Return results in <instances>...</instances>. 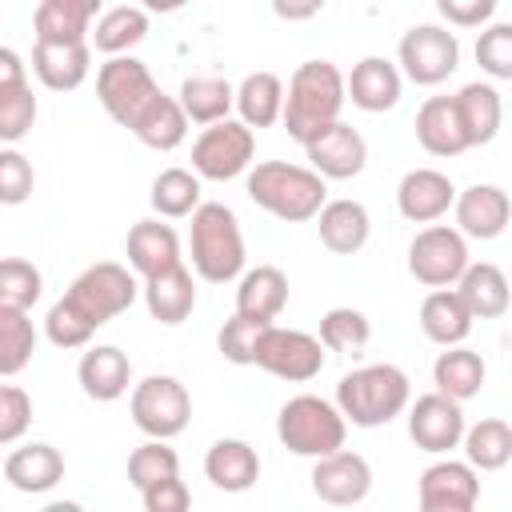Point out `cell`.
I'll return each instance as SVG.
<instances>
[{"label": "cell", "mask_w": 512, "mask_h": 512, "mask_svg": "<svg viewBox=\"0 0 512 512\" xmlns=\"http://www.w3.org/2000/svg\"><path fill=\"white\" fill-rule=\"evenodd\" d=\"M156 92H160L156 76H152L148 64L136 60V56H108V60L100 64V72H96V96H100L104 112H108L116 124H124V128L144 112V104H148Z\"/></svg>", "instance_id": "obj_8"}, {"label": "cell", "mask_w": 512, "mask_h": 512, "mask_svg": "<svg viewBox=\"0 0 512 512\" xmlns=\"http://www.w3.org/2000/svg\"><path fill=\"white\" fill-rule=\"evenodd\" d=\"M456 204V188L436 168H412L396 188V208L412 224H432Z\"/></svg>", "instance_id": "obj_19"}, {"label": "cell", "mask_w": 512, "mask_h": 512, "mask_svg": "<svg viewBox=\"0 0 512 512\" xmlns=\"http://www.w3.org/2000/svg\"><path fill=\"white\" fill-rule=\"evenodd\" d=\"M316 228H320V244L336 256H352L368 244V232H372V220H368V208L360 200H328L316 216Z\"/></svg>", "instance_id": "obj_28"}, {"label": "cell", "mask_w": 512, "mask_h": 512, "mask_svg": "<svg viewBox=\"0 0 512 512\" xmlns=\"http://www.w3.org/2000/svg\"><path fill=\"white\" fill-rule=\"evenodd\" d=\"M176 100L184 104L192 124H216L228 120V112L236 108V88L224 76H188Z\"/></svg>", "instance_id": "obj_36"}, {"label": "cell", "mask_w": 512, "mask_h": 512, "mask_svg": "<svg viewBox=\"0 0 512 512\" xmlns=\"http://www.w3.org/2000/svg\"><path fill=\"white\" fill-rule=\"evenodd\" d=\"M432 384H436V392H444V396H452L460 404L472 400L484 388V360H480V352H472L464 344H452L448 352L436 356Z\"/></svg>", "instance_id": "obj_35"}, {"label": "cell", "mask_w": 512, "mask_h": 512, "mask_svg": "<svg viewBox=\"0 0 512 512\" xmlns=\"http://www.w3.org/2000/svg\"><path fill=\"white\" fill-rule=\"evenodd\" d=\"M436 12L456 28H480L496 12V0H436Z\"/></svg>", "instance_id": "obj_51"}, {"label": "cell", "mask_w": 512, "mask_h": 512, "mask_svg": "<svg viewBox=\"0 0 512 512\" xmlns=\"http://www.w3.org/2000/svg\"><path fill=\"white\" fill-rule=\"evenodd\" d=\"M268 320H256V316H244L236 312L232 320H224L216 344L224 352L228 364H256V348H260V336H264Z\"/></svg>", "instance_id": "obj_46"}, {"label": "cell", "mask_w": 512, "mask_h": 512, "mask_svg": "<svg viewBox=\"0 0 512 512\" xmlns=\"http://www.w3.org/2000/svg\"><path fill=\"white\" fill-rule=\"evenodd\" d=\"M128 412H132V424H136L144 436L172 440V436H180V432L188 428V420H192V396H188V388H184L176 376H144V380L132 388Z\"/></svg>", "instance_id": "obj_6"}, {"label": "cell", "mask_w": 512, "mask_h": 512, "mask_svg": "<svg viewBox=\"0 0 512 512\" xmlns=\"http://www.w3.org/2000/svg\"><path fill=\"white\" fill-rule=\"evenodd\" d=\"M76 376H80V388H84L88 400L112 404V400H120V396L128 392V384H132V360H128L116 344H96V348H88V352L80 356Z\"/></svg>", "instance_id": "obj_21"}, {"label": "cell", "mask_w": 512, "mask_h": 512, "mask_svg": "<svg viewBox=\"0 0 512 512\" xmlns=\"http://www.w3.org/2000/svg\"><path fill=\"white\" fill-rule=\"evenodd\" d=\"M288 304V276L276 268V264H256L240 276V288H236V312L244 316H256V320H276Z\"/></svg>", "instance_id": "obj_30"}, {"label": "cell", "mask_w": 512, "mask_h": 512, "mask_svg": "<svg viewBox=\"0 0 512 512\" xmlns=\"http://www.w3.org/2000/svg\"><path fill=\"white\" fill-rule=\"evenodd\" d=\"M304 152H308V164H312L324 180H352V176H360V168H364V160H368L364 136H360L352 124H344V120H332L328 128H320V132L304 144Z\"/></svg>", "instance_id": "obj_15"}, {"label": "cell", "mask_w": 512, "mask_h": 512, "mask_svg": "<svg viewBox=\"0 0 512 512\" xmlns=\"http://www.w3.org/2000/svg\"><path fill=\"white\" fill-rule=\"evenodd\" d=\"M456 112H460V124L468 132V144H488L496 132H500V120H504V104H500V92L492 84H464L456 96Z\"/></svg>", "instance_id": "obj_34"}, {"label": "cell", "mask_w": 512, "mask_h": 512, "mask_svg": "<svg viewBox=\"0 0 512 512\" xmlns=\"http://www.w3.org/2000/svg\"><path fill=\"white\" fill-rule=\"evenodd\" d=\"M456 228L472 240H496L512 220V200L496 184H472L456 192Z\"/></svg>", "instance_id": "obj_18"}, {"label": "cell", "mask_w": 512, "mask_h": 512, "mask_svg": "<svg viewBox=\"0 0 512 512\" xmlns=\"http://www.w3.org/2000/svg\"><path fill=\"white\" fill-rule=\"evenodd\" d=\"M136 292H140V284H136V276H132L124 264L100 260V264L84 268V272L68 284L64 296H68V300H72L96 328H104L112 316H120V312L132 308Z\"/></svg>", "instance_id": "obj_7"}, {"label": "cell", "mask_w": 512, "mask_h": 512, "mask_svg": "<svg viewBox=\"0 0 512 512\" xmlns=\"http://www.w3.org/2000/svg\"><path fill=\"white\" fill-rule=\"evenodd\" d=\"M400 68L412 84H444L460 68V44L440 24H416L400 36Z\"/></svg>", "instance_id": "obj_12"}, {"label": "cell", "mask_w": 512, "mask_h": 512, "mask_svg": "<svg viewBox=\"0 0 512 512\" xmlns=\"http://www.w3.org/2000/svg\"><path fill=\"white\" fill-rule=\"evenodd\" d=\"M256 136L244 120H216L192 144V172L204 180H232L252 164Z\"/></svg>", "instance_id": "obj_10"}, {"label": "cell", "mask_w": 512, "mask_h": 512, "mask_svg": "<svg viewBox=\"0 0 512 512\" xmlns=\"http://www.w3.org/2000/svg\"><path fill=\"white\" fill-rule=\"evenodd\" d=\"M416 140H420V148L428 156H460V152L472 148L452 96H428L420 104V112H416Z\"/></svg>", "instance_id": "obj_20"}, {"label": "cell", "mask_w": 512, "mask_h": 512, "mask_svg": "<svg viewBox=\"0 0 512 512\" xmlns=\"http://www.w3.org/2000/svg\"><path fill=\"white\" fill-rule=\"evenodd\" d=\"M128 264L148 280L156 272H168L172 264H180V236L172 224L160 220H140L128 232Z\"/></svg>", "instance_id": "obj_29"}, {"label": "cell", "mask_w": 512, "mask_h": 512, "mask_svg": "<svg viewBox=\"0 0 512 512\" xmlns=\"http://www.w3.org/2000/svg\"><path fill=\"white\" fill-rule=\"evenodd\" d=\"M164 476H180V456H176V448H168V440L148 436V444H140L128 456V480H132V488H148Z\"/></svg>", "instance_id": "obj_44"}, {"label": "cell", "mask_w": 512, "mask_h": 512, "mask_svg": "<svg viewBox=\"0 0 512 512\" xmlns=\"http://www.w3.org/2000/svg\"><path fill=\"white\" fill-rule=\"evenodd\" d=\"M144 36H148V8H140V4L108 8V12L96 20V28H92V44H96V52H104V56H124V52L136 48Z\"/></svg>", "instance_id": "obj_37"}, {"label": "cell", "mask_w": 512, "mask_h": 512, "mask_svg": "<svg viewBox=\"0 0 512 512\" xmlns=\"http://www.w3.org/2000/svg\"><path fill=\"white\" fill-rule=\"evenodd\" d=\"M276 436H280V444H284L288 452L320 460V456L344 448L348 420H344L340 404L304 392V396H292V400L280 408V416H276Z\"/></svg>", "instance_id": "obj_5"}, {"label": "cell", "mask_w": 512, "mask_h": 512, "mask_svg": "<svg viewBox=\"0 0 512 512\" xmlns=\"http://www.w3.org/2000/svg\"><path fill=\"white\" fill-rule=\"evenodd\" d=\"M140 500H144L148 512H184L192 504V492L180 476H164V480L140 488Z\"/></svg>", "instance_id": "obj_50"}, {"label": "cell", "mask_w": 512, "mask_h": 512, "mask_svg": "<svg viewBox=\"0 0 512 512\" xmlns=\"http://www.w3.org/2000/svg\"><path fill=\"white\" fill-rule=\"evenodd\" d=\"M44 336H48L56 348H84V344L96 336V324H92L68 296H60V300L48 308V316H44Z\"/></svg>", "instance_id": "obj_45"}, {"label": "cell", "mask_w": 512, "mask_h": 512, "mask_svg": "<svg viewBox=\"0 0 512 512\" xmlns=\"http://www.w3.org/2000/svg\"><path fill=\"white\" fill-rule=\"evenodd\" d=\"M140 8H148V12H180L188 0H136Z\"/></svg>", "instance_id": "obj_53"}, {"label": "cell", "mask_w": 512, "mask_h": 512, "mask_svg": "<svg viewBox=\"0 0 512 512\" xmlns=\"http://www.w3.org/2000/svg\"><path fill=\"white\" fill-rule=\"evenodd\" d=\"M32 164L24 160V152H16L12 144L0 152V200L4 204H24L32 196Z\"/></svg>", "instance_id": "obj_49"}, {"label": "cell", "mask_w": 512, "mask_h": 512, "mask_svg": "<svg viewBox=\"0 0 512 512\" xmlns=\"http://www.w3.org/2000/svg\"><path fill=\"white\" fill-rule=\"evenodd\" d=\"M44 292V276L32 260H20V256H4L0 264V304L8 308H32Z\"/></svg>", "instance_id": "obj_43"}, {"label": "cell", "mask_w": 512, "mask_h": 512, "mask_svg": "<svg viewBox=\"0 0 512 512\" xmlns=\"http://www.w3.org/2000/svg\"><path fill=\"white\" fill-rule=\"evenodd\" d=\"M256 368H264L288 384H304V380L320 376V368H324V340L308 336L300 328L268 324L260 336V348H256Z\"/></svg>", "instance_id": "obj_11"}, {"label": "cell", "mask_w": 512, "mask_h": 512, "mask_svg": "<svg viewBox=\"0 0 512 512\" xmlns=\"http://www.w3.org/2000/svg\"><path fill=\"white\" fill-rule=\"evenodd\" d=\"M464 408L460 400L444 396V392H424L416 396V404L408 408V436L420 452L444 456L452 448L464 444Z\"/></svg>", "instance_id": "obj_13"}, {"label": "cell", "mask_w": 512, "mask_h": 512, "mask_svg": "<svg viewBox=\"0 0 512 512\" xmlns=\"http://www.w3.org/2000/svg\"><path fill=\"white\" fill-rule=\"evenodd\" d=\"M468 244L460 228L448 224H428L424 232H416V240L408 244V272L428 284V288H452L464 268H468Z\"/></svg>", "instance_id": "obj_9"}, {"label": "cell", "mask_w": 512, "mask_h": 512, "mask_svg": "<svg viewBox=\"0 0 512 512\" xmlns=\"http://www.w3.org/2000/svg\"><path fill=\"white\" fill-rule=\"evenodd\" d=\"M472 308L464 304V296L456 288H436L424 296L420 304V328L432 344L440 348H452V344H464L468 332H472Z\"/></svg>", "instance_id": "obj_27"}, {"label": "cell", "mask_w": 512, "mask_h": 512, "mask_svg": "<svg viewBox=\"0 0 512 512\" xmlns=\"http://www.w3.org/2000/svg\"><path fill=\"white\" fill-rule=\"evenodd\" d=\"M204 476L212 480V488L220 492H248L260 480V456L248 440L224 436L208 448L204 456Z\"/></svg>", "instance_id": "obj_24"}, {"label": "cell", "mask_w": 512, "mask_h": 512, "mask_svg": "<svg viewBox=\"0 0 512 512\" xmlns=\"http://www.w3.org/2000/svg\"><path fill=\"white\" fill-rule=\"evenodd\" d=\"M464 456L472 468L480 472H496L512 460V428L496 416L476 420L472 428H464Z\"/></svg>", "instance_id": "obj_38"}, {"label": "cell", "mask_w": 512, "mask_h": 512, "mask_svg": "<svg viewBox=\"0 0 512 512\" xmlns=\"http://www.w3.org/2000/svg\"><path fill=\"white\" fill-rule=\"evenodd\" d=\"M144 304H148V316L160 320V324H184L196 308V284H192V272L180 264H172L168 272H156L144 280Z\"/></svg>", "instance_id": "obj_26"}, {"label": "cell", "mask_w": 512, "mask_h": 512, "mask_svg": "<svg viewBox=\"0 0 512 512\" xmlns=\"http://www.w3.org/2000/svg\"><path fill=\"white\" fill-rule=\"evenodd\" d=\"M480 500V480L468 460H436L420 472L424 512H472Z\"/></svg>", "instance_id": "obj_14"}, {"label": "cell", "mask_w": 512, "mask_h": 512, "mask_svg": "<svg viewBox=\"0 0 512 512\" xmlns=\"http://www.w3.org/2000/svg\"><path fill=\"white\" fill-rule=\"evenodd\" d=\"M456 292L464 296V304L472 308L476 320H496L508 312L512 304V288H508V276L496 268V264H468L464 276L456 280Z\"/></svg>", "instance_id": "obj_31"}, {"label": "cell", "mask_w": 512, "mask_h": 512, "mask_svg": "<svg viewBox=\"0 0 512 512\" xmlns=\"http://www.w3.org/2000/svg\"><path fill=\"white\" fill-rule=\"evenodd\" d=\"M92 68L88 40H36L32 44V72L52 92H72L84 84Z\"/></svg>", "instance_id": "obj_17"}, {"label": "cell", "mask_w": 512, "mask_h": 512, "mask_svg": "<svg viewBox=\"0 0 512 512\" xmlns=\"http://www.w3.org/2000/svg\"><path fill=\"white\" fill-rule=\"evenodd\" d=\"M36 352V328L24 308L0 304V376H16L28 368Z\"/></svg>", "instance_id": "obj_40"}, {"label": "cell", "mask_w": 512, "mask_h": 512, "mask_svg": "<svg viewBox=\"0 0 512 512\" xmlns=\"http://www.w3.org/2000/svg\"><path fill=\"white\" fill-rule=\"evenodd\" d=\"M128 132H132L144 148L172 152V148H180L184 136H188V112H184V104H180L176 96L156 92V96L144 104V112L128 124Z\"/></svg>", "instance_id": "obj_23"}, {"label": "cell", "mask_w": 512, "mask_h": 512, "mask_svg": "<svg viewBox=\"0 0 512 512\" xmlns=\"http://www.w3.org/2000/svg\"><path fill=\"white\" fill-rule=\"evenodd\" d=\"M400 68L384 56H364L360 64H352V76H348V100L364 112H388L396 108L400 100Z\"/></svg>", "instance_id": "obj_25"}, {"label": "cell", "mask_w": 512, "mask_h": 512, "mask_svg": "<svg viewBox=\"0 0 512 512\" xmlns=\"http://www.w3.org/2000/svg\"><path fill=\"white\" fill-rule=\"evenodd\" d=\"M328 0H272V12L288 24H300V20H312Z\"/></svg>", "instance_id": "obj_52"}, {"label": "cell", "mask_w": 512, "mask_h": 512, "mask_svg": "<svg viewBox=\"0 0 512 512\" xmlns=\"http://www.w3.org/2000/svg\"><path fill=\"white\" fill-rule=\"evenodd\" d=\"M312 492L324 504H360L372 492V468L360 452L336 448L316 460L312 468Z\"/></svg>", "instance_id": "obj_16"}, {"label": "cell", "mask_w": 512, "mask_h": 512, "mask_svg": "<svg viewBox=\"0 0 512 512\" xmlns=\"http://www.w3.org/2000/svg\"><path fill=\"white\" fill-rule=\"evenodd\" d=\"M408 400H412V384L396 364H364L336 384V404L344 420L356 428H380L396 420L408 408Z\"/></svg>", "instance_id": "obj_3"}, {"label": "cell", "mask_w": 512, "mask_h": 512, "mask_svg": "<svg viewBox=\"0 0 512 512\" xmlns=\"http://www.w3.org/2000/svg\"><path fill=\"white\" fill-rule=\"evenodd\" d=\"M476 64L492 80H512V24H488L476 36Z\"/></svg>", "instance_id": "obj_47"}, {"label": "cell", "mask_w": 512, "mask_h": 512, "mask_svg": "<svg viewBox=\"0 0 512 512\" xmlns=\"http://www.w3.org/2000/svg\"><path fill=\"white\" fill-rule=\"evenodd\" d=\"M324 196L328 188L316 168H300L288 160H264L248 172V200L284 224L316 220L324 208Z\"/></svg>", "instance_id": "obj_2"}, {"label": "cell", "mask_w": 512, "mask_h": 512, "mask_svg": "<svg viewBox=\"0 0 512 512\" xmlns=\"http://www.w3.org/2000/svg\"><path fill=\"white\" fill-rule=\"evenodd\" d=\"M100 4L104 0H40L32 16L36 40H88Z\"/></svg>", "instance_id": "obj_32"}, {"label": "cell", "mask_w": 512, "mask_h": 512, "mask_svg": "<svg viewBox=\"0 0 512 512\" xmlns=\"http://www.w3.org/2000/svg\"><path fill=\"white\" fill-rule=\"evenodd\" d=\"M36 124V96L28 76L24 80H0V140L16 144Z\"/></svg>", "instance_id": "obj_41"}, {"label": "cell", "mask_w": 512, "mask_h": 512, "mask_svg": "<svg viewBox=\"0 0 512 512\" xmlns=\"http://www.w3.org/2000/svg\"><path fill=\"white\" fill-rule=\"evenodd\" d=\"M320 340H324L328 352H348V356H356V352L368 348L372 324H368V316L356 312V308H332V312H324V320H320Z\"/></svg>", "instance_id": "obj_42"}, {"label": "cell", "mask_w": 512, "mask_h": 512, "mask_svg": "<svg viewBox=\"0 0 512 512\" xmlns=\"http://www.w3.org/2000/svg\"><path fill=\"white\" fill-rule=\"evenodd\" d=\"M156 216H168V220H180V216H192L200 208V172H188V168H164L156 180H152V192H148Z\"/></svg>", "instance_id": "obj_39"}, {"label": "cell", "mask_w": 512, "mask_h": 512, "mask_svg": "<svg viewBox=\"0 0 512 512\" xmlns=\"http://www.w3.org/2000/svg\"><path fill=\"white\" fill-rule=\"evenodd\" d=\"M236 112L248 128H272L284 120V84L276 72H248L236 84Z\"/></svg>", "instance_id": "obj_33"}, {"label": "cell", "mask_w": 512, "mask_h": 512, "mask_svg": "<svg viewBox=\"0 0 512 512\" xmlns=\"http://www.w3.org/2000/svg\"><path fill=\"white\" fill-rule=\"evenodd\" d=\"M4 480L24 492V496H40V492H52L60 480H64V456L52 448V444H24V448H12L4 456Z\"/></svg>", "instance_id": "obj_22"}, {"label": "cell", "mask_w": 512, "mask_h": 512, "mask_svg": "<svg viewBox=\"0 0 512 512\" xmlns=\"http://www.w3.org/2000/svg\"><path fill=\"white\" fill-rule=\"evenodd\" d=\"M188 248H192L196 276L208 284H228L244 272V232L236 212L220 200H208L192 212Z\"/></svg>", "instance_id": "obj_4"}, {"label": "cell", "mask_w": 512, "mask_h": 512, "mask_svg": "<svg viewBox=\"0 0 512 512\" xmlns=\"http://www.w3.org/2000/svg\"><path fill=\"white\" fill-rule=\"evenodd\" d=\"M348 100V80L332 60H304L284 92V128L296 144H308L320 128L340 120V108Z\"/></svg>", "instance_id": "obj_1"}, {"label": "cell", "mask_w": 512, "mask_h": 512, "mask_svg": "<svg viewBox=\"0 0 512 512\" xmlns=\"http://www.w3.org/2000/svg\"><path fill=\"white\" fill-rule=\"evenodd\" d=\"M32 424V396L20 384L0 388V444H16Z\"/></svg>", "instance_id": "obj_48"}]
</instances>
